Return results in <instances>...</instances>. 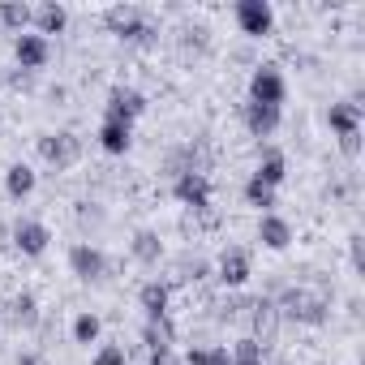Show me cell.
<instances>
[{"instance_id": "cell-18", "label": "cell", "mask_w": 365, "mask_h": 365, "mask_svg": "<svg viewBox=\"0 0 365 365\" xmlns=\"http://www.w3.org/2000/svg\"><path fill=\"white\" fill-rule=\"evenodd\" d=\"M254 176L262 180V185H271V190H279V185H284V176H288V159H284L279 150H267Z\"/></svg>"}, {"instance_id": "cell-12", "label": "cell", "mask_w": 365, "mask_h": 365, "mask_svg": "<svg viewBox=\"0 0 365 365\" xmlns=\"http://www.w3.org/2000/svg\"><path fill=\"white\" fill-rule=\"evenodd\" d=\"M275 331H279V309H275V301H254V335H250V339H258L262 348H271V344H275Z\"/></svg>"}, {"instance_id": "cell-14", "label": "cell", "mask_w": 365, "mask_h": 365, "mask_svg": "<svg viewBox=\"0 0 365 365\" xmlns=\"http://www.w3.org/2000/svg\"><path fill=\"white\" fill-rule=\"evenodd\" d=\"M258 241H262L267 250H275V254H279V250H288V245H292V224H288V220H279V215H262V220H258Z\"/></svg>"}, {"instance_id": "cell-5", "label": "cell", "mask_w": 365, "mask_h": 365, "mask_svg": "<svg viewBox=\"0 0 365 365\" xmlns=\"http://www.w3.org/2000/svg\"><path fill=\"white\" fill-rule=\"evenodd\" d=\"M288 95V82L275 65H258L250 73V103H267V108H279Z\"/></svg>"}, {"instance_id": "cell-26", "label": "cell", "mask_w": 365, "mask_h": 365, "mask_svg": "<svg viewBox=\"0 0 365 365\" xmlns=\"http://www.w3.org/2000/svg\"><path fill=\"white\" fill-rule=\"evenodd\" d=\"M245 202L271 215V207H275V190H271V185H262L258 176H250V180H245Z\"/></svg>"}, {"instance_id": "cell-31", "label": "cell", "mask_w": 365, "mask_h": 365, "mask_svg": "<svg viewBox=\"0 0 365 365\" xmlns=\"http://www.w3.org/2000/svg\"><path fill=\"white\" fill-rule=\"evenodd\" d=\"M18 365H48V361H43L39 352H22V356H18Z\"/></svg>"}, {"instance_id": "cell-8", "label": "cell", "mask_w": 365, "mask_h": 365, "mask_svg": "<svg viewBox=\"0 0 365 365\" xmlns=\"http://www.w3.org/2000/svg\"><path fill=\"white\" fill-rule=\"evenodd\" d=\"M142 112H146V95H142V91H133V86H112V91H108V120L133 125Z\"/></svg>"}, {"instance_id": "cell-16", "label": "cell", "mask_w": 365, "mask_h": 365, "mask_svg": "<svg viewBox=\"0 0 365 365\" xmlns=\"http://www.w3.org/2000/svg\"><path fill=\"white\" fill-rule=\"evenodd\" d=\"M327 120H331L335 138H344V133H361V103H352V99H344V103H331Z\"/></svg>"}, {"instance_id": "cell-20", "label": "cell", "mask_w": 365, "mask_h": 365, "mask_svg": "<svg viewBox=\"0 0 365 365\" xmlns=\"http://www.w3.org/2000/svg\"><path fill=\"white\" fill-rule=\"evenodd\" d=\"M129 250H133V258H138V262H146V267L163 258V241H159V237H155L150 228H142V232H133V245H129Z\"/></svg>"}, {"instance_id": "cell-17", "label": "cell", "mask_w": 365, "mask_h": 365, "mask_svg": "<svg viewBox=\"0 0 365 365\" xmlns=\"http://www.w3.org/2000/svg\"><path fill=\"white\" fill-rule=\"evenodd\" d=\"M31 22L39 26V35H61V31L69 26V9L56 5V0H48V5H39V9L31 14Z\"/></svg>"}, {"instance_id": "cell-4", "label": "cell", "mask_w": 365, "mask_h": 365, "mask_svg": "<svg viewBox=\"0 0 365 365\" xmlns=\"http://www.w3.org/2000/svg\"><path fill=\"white\" fill-rule=\"evenodd\" d=\"M172 198L180 207H190V211H207L211 207V176L207 172H176Z\"/></svg>"}, {"instance_id": "cell-27", "label": "cell", "mask_w": 365, "mask_h": 365, "mask_svg": "<svg viewBox=\"0 0 365 365\" xmlns=\"http://www.w3.org/2000/svg\"><path fill=\"white\" fill-rule=\"evenodd\" d=\"M99 331H103L99 314H78V318H73V339H78V344H95Z\"/></svg>"}, {"instance_id": "cell-1", "label": "cell", "mask_w": 365, "mask_h": 365, "mask_svg": "<svg viewBox=\"0 0 365 365\" xmlns=\"http://www.w3.org/2000/svg\"><path fill=\"white\" fill-rule=\"evenodd\" d=\"M275 309H279V318H292V322H301V327H322L327 322V297L318 292V288H288L279 301H275Z\"/></svg>"}, {"instance_id": "cell-19", "label": "cell", "mask_w": 365, "mask_h": 365, "mask_svg": "<svg viewBox=\"0 0 365 365\" xmlns=\"http://www.w3.org/2000/svg\"><path fill=\"white\" fill-rule=\"evenodd\" d=\"M5 190H9V198H31L35 194V172H31V163H14L5 172Z\"/></svg>"}, {"instance_id": "cell-2", "label": "cell", "mask_w": 365, "mask_h": 365, "mask_svg": "<svg viewBox=\"0 0 365 365\" xmlns=\"http://www.w3.org/2000/svg\"><path fill=\"white\" fill-rule=\"evenodd\" d=\"M103 26L116 35V39H125V43H150V22H146V14L138 9V5H112V9H103Z\"/></svg>"}, {"instance_id": "cell-22", "label": "cell", "mask_w": 365, "mask_h": 365, "mask_svg": "<svg viewBox=\"0 0 365 365\" xmlns=\"http://www.w3.org/2000/svg\"><path fill=\"white\" fill-rule=\"evenodd\" d=\"M9 318H14V327H35L39 322V301L31 297V292H18L14 301H9Z\"/></svg>"}, {"instance_id": "cell-6", "label": "cell", "mask_w": 365, "mask_h": 365, "mask_svg": "<svg viewBox=\"0 0 365 365\" xmlns=\"http://www.w3.org/2000/svg\"><path fill=\"white\" fill-rule=\"evenodd\" d=\"M237 26H241V35L262 39V35L275 31V9L267 5V0H241L237 5Z\"/></svg>"}, {"instance_id": "cell-21", "label": "cell", "mask_w": 365, "mask_h": 365, "mask_svg": "<svg viewBox=\"0 0 365 365\" xmlns=\"http://www.w3.org/2000/svg\"><path fill=\"white\" fill-rule=\"evenodd\" d=\"M138 301H142V309H146V318H168V288L163 284H142V292H138Z\"/></svg>"}, {"instance_id": "cell-13", "label": "cell", "mask_w": 365, "mask_h": 365, "mask_svg": "<svg viewBox=\"0 0 365 365\" xmlns=\"http://www.w3.org/2000/svg\"><path fill=\"white\" fill-rule=\"evenodd\" d=\"M99 146H103L108 155H125V150L133 146V125L103 116V125H99Z\"/></svg>"}, {"instance_id": "cell-9", "label": "cell", "mask_w": 365, "mask_h": 365, "mask_svg": "<svg viewBox=\"0 0 365 365\" xmlns=\"http://www.w3.org/2000/svg\"><path fill=\"white\" fill-rule=\"evenodd\" d=\"M14 56H18L22 69H43L48 56H52V48H48L43 35H18V39H14Z\"/></svg>"}, {"instance_id": "cell-32", "label": "cell", "mask_w": 365, "mask_h": 365, "mask_svg": "<svg viewBox=\"0 0 365 365\" xmlns=\"http://www.w3.org/2000/svg\"><path fill=\"white\" fill-rule=\"evenodd\" d=\"M150 365H168V352H155V356H150Z\"/></svg>"}, {"instance_id": "cell-23", "label": "cell", "mask_w": 365, "mask_h": 365, "mask_svg": "<svg viewBox=\"0 0 365 365\" xmlns=\"http://www.w3.org/2000/svg\"><path fill=\"white\" fill-rule=\"evenodd\" d=\"M146 348H150V356L155 352H172V322L168 318H146Z\"/></svg>"}, {"instance_id": "cell-10", "label": "cell", "mask_w": 365, "mask_h": 365, "mask_svg": "<svg viewBox=\"0 0 365 365\" xmlns=\"http://www.w3.org/2000/svg\"><path fill=\"white\" fill-rule=\"evenodd\" d=\"M48 241H52V232H48L39 220H22V224L14 228V245H18L26 258H39V254L48 250Z\"/></svg>"}, {"instance_id": "cell-33", "label": "cell", "mask_w": 365, "mask_h": 365, "mask_svg": "<svg viewBox=\"0 0 365 365\" xmlns=\"http://www.w3.org/2000/svg\"><path fill=\"white\" fill-rule=\"evenodd\" d=\"M228 365H232V361H228Z\"/></svg>"}, {"instance_id": "cell-24", "label": "cell", "mask_w": 365, "mask_h": 365, "mask_svg": "<svg viewBox=\"0 0 365 365\" xmlns=\"http://www.w3.org/2000/svg\"><path fill=\"white\" fill-rule=\"evenodd\" d=\"M228 361H232V365H267V348H262L258 339H250V335H245V339H237V344H232Z\"/></svg>"}, {"instance_id": "cell-3", "label": "cell", "mask_w": 365, "mask_h": 365, "mask_svg": "<svg viewBox=\"0 0 365 365\" xmlns=\"http://www.w3.org/2000/svg\"><path fill=\"white\" fill-rule=\"evenodd\" d=\"M39 159H43V163H52L56 172H65V168H73V163L82 159V138H78V133H69V129L43 133V138H39Z\"/></svg>"}, {"instance_id": "cell-30", "label": "cell", "mask_w": 365, "mask_h": 365, "mask_svg": "<svg viewBox=\"0 0 365 365\" xmlns=\"http://www.w3.org/2000/svg\"><path fill=\"white\" fill-rule=\"evenodd\" d=\"M339 150H344L348 159H356V155H361V133H344V138H339Z\"/></svg>"}, {"instance_id": "cell-11", "label": "cell", "mask_w": 365, "mask_h": 365, "mask_svg": "<svg viewBox=\"0 0 365 365\" xmlns=\"http://www.w3.org/2000/svg\"><path fill=\"white\" fill-rule=\"evenodd\" d=\"M279 120H284V112H279V108H267V103H245V129H250L254 138H271V133L279 129Z\"/></svg>"}, {"instance_id": "cell-7", "label": "cell", "mask_w": 365, "mask_h": 365, "mask_svg": "<svg viewBox=\"0 0 365 365\" xmlns=\"http://www.w3.org/2000/svg\"><path fill=\"white\" fill-rule=\"evenodd\" d=\"M69 271L82 279V284H99L103 275H108V258H103V250L99 245H73L69 250Z\"/></svg>"}, {"instance_id": "cell-29", "label": "cell", "mask_w": 365, "mask_h": 365, "mask_svg": "<svg viewBox=\"0 0 365 365\" xmlns=\"http://www.w3.org/2000/svg\"><path fill=\"white\" fill-rule=\"evenodd\" d=\"M91 365H125V348H120V344H103Z\"/></svg>"}, {"instance_id": "cell-28", "label": "cell", "mask_w": 365, "mask_h": 365, "mask_svg": "<svg viewBox=\"0 0 365 365\" xmlns=\"http://www.w3.org/2000/svg\"><path fill=\"white\" fill-rule=\"evenodd\" d=\"M190 365H228V348H190Z\"/></svg>"}, {"instance_id": "cell-25", "label": "cell", "mask_w": 365, "mask_h": 365, "mask_svg": "<svg viewBox=\"0 0 365 365\" xmlns=\"http://www.w3.org/2000/svg\"><path fill=\"white\" fill-rule=\"evenodd\" d=\"M31 5H22V0H14V5H0V26H9L14 35H22L26 26H31Z\"/></svg>"}, {"instance_id": "cell-15", "label": "cell", "mask_w": 365, "mask_h": 365, "mask_svg": "<svg viewBox=\"0 0 365 365\" xmlns=\"http://www.w3.org/2000/svg\"><path fill=\"white\" fill-rule=\"evenodd\" d=\"M220 279H224L228 288H241V284L250 279V254L237 250V245L224 250V254H220Z\"/></svg>"}]
</instances>
